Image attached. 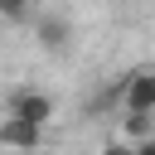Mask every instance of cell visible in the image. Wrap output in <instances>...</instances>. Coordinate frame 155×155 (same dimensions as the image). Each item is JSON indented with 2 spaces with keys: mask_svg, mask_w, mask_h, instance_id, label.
Listing matches in <instances>:
<instances>
[{
  "mask_svg": "<svg viewBox=\"0 0 155 155\" xmlns=\"http://www.w3.org/2000/svg\"><path fill=\"white\" fill-rule=\"evenodd\" d=\"M121 121H126V136H131V140H145V136H155V111H126Z\"/></svg>",
  "mask_w": 155,
  "mask_h": 155,
  "instance_id": "5",
  "label": "cell"
},
{
  "mask_svg": "<svg viewBox=\"0 0 155 155\" xmlns=\"http://www.w3.org/2000/svg\"><path fill=\"white\" fill-rule=\"evenodd\" d=\"M5 116H19V121H34V126H48V121H53V97L39 92V87H15L10 102H5Z\"/></svg>",
  "mask_w": 155,
  "mask_h": 155,
  "instance_id": "1",
  "label": "cell"
},
{
  "mask_svg": "<svg viewBox=\"0 0 155 155\" xmlns=\"http://www.w3.org/2000/svg\"><path fill=\"white\" fill-rule=\"evenodd\" d=\"M34 39H39L44 53H68V44H73V19H68V15H53V10H39V15H34Z\"/></svg>",
  "mask_w": 155,
  "mask_h": 155,
  "instance_id": "2",
  "label": "cell"
},
{
  "mask_svg": "<svg viewBox=\"0 0 155 155\" xmlns=\"http://www.w3.org/2000/svg\"><path fill=\"white\" fill-rule=\"evenodd\" d=\"M0 15L15 19V24L19 19H34V0H0Z\"/></svg>",
  "mask_w": 155,
  "mask_h": 155,
  "instance_id": "6",
  "label": "cell"
},
{
  "mask_svg": "<svg viewBox=\"0 0 155 155\" xmlns=\"http://www.w3.org/2000/svg\"><path fill=\"white\" fill-rule=\"evenodd\" d=\"M102 155H136V150H131V140H107Z\"/></svg>",
  "mask_w": 155,
  "mask_h": 155,
  "instance_id": "7",
  "label": "cell"
},
{
  "mask_svg": "<svg viewBox=\"0 0 155 155\" xmlns=\"http://www.w3.org/2000/svg\"><path fill=\"white\" fill-rule=\"evenodd\" d=\"M121 111H155V68H126V92H121Z\"/></svg>",
  "mask_w": 155,
  "mask_h": 155,
  "instance_id": "3",
  "label": "cell"
},
{
  "mask_svg": "<svg viewBox=\"0 0 155 155\" xmlns=\"http://www.w3.org/2000/svg\"><path fill=\"white\" fill-rule=\"evenodd\" d=\"M131 150H136V155H155V136H145V140H131Z\"/></svg>",
  "mask_w": 155,
  "mask_h": 155,
  "instance_id": "8",
  "label": "cell"
},
{
  "mask_svg": "<svg viewBox=\"0 0 155 155\" xmlns=\"http://www.w3.org/2000/svg\"><path fill=\"white\" fill-rule=\"evenodd\" d=\"M0 145H5V150H19V155H34V150L44 145V126L19 121V116H5V121H0Z\"/></svg>",
  "mask_w": 155,
  "mask_h": 155,
  "instance_id": "4",
  "label": "cell"
}]
</instances>
